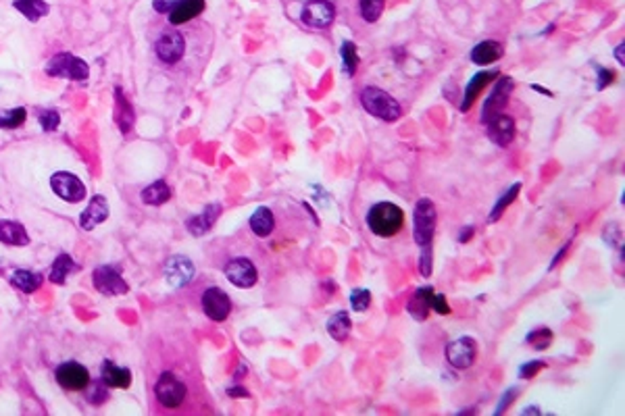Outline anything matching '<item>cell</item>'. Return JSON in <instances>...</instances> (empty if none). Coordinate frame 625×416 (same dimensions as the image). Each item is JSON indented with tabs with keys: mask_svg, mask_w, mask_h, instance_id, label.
<instances>
[{
	"mask_svg": "<svg viewBox=\"0 0 625 416\" xmlns=\"http://www.w3.org/2000/svg\"><path fill=\"white\" fill-rule=\"evenodd\" d=\"M367 225L378 238H392L405 225V213L394 202H378L367 213Z\"/></svg>",
	"mask_w": 625,
	"mask_h": 416,
	"instance_id": "6da1fadb",
	"label": "cell"
},
{
	"mask_svg": "<svg viewBox=\"0 0 625 416\" xmlns=\"http://www.w3.org/2000/svg\"><path fill=\"white\" fill-rule=\"evenodd\" d=\"M361 106L375 119L380 121H388V123H394L400 119L403 115V108L398 104V100L388 94L386 90H380L375 85H367L363 92H361Z\"/></svg>",
	"mask_w": 625,
	"mask_h": 416,
	"instance_id": "7a4b0ae2",
	"label": "cell"
},
{
	"mask_svg": "<svg viewBox=\"0 0 625 416\" xmlns=\"http://www.w3.org/2000/svg\"><path fill=\"white\" fill-rule=\"evenodd\" d=\"M436 206L430 198H421L415 206V215H413V240L417 242V246L425 248L432 246L434 242V233H436Z\"/></svg>",
	"mask_w": 625,
	"mask_h": 416,
	"instance_id": "3957f363",
	"label": "cell"
},
{
	"mask_svg": "<svg viewBox=\"0 0 625 416\" xmlns=\"http://www.w3.org/2000/svg\"><path fill=\"white\" fill-rule=\"evenodd\" d=\"M46 73L52 75V77H65V79L81 81V79L88 77L90 69H88V65H86L81 58L63 52V54L52 56V58L46 63Z\"/></svg>",
	"mask_w": 625,
	"mask_h": 416,
	"instance_id": "277c9868",
	"label": "cell"
},
{
	"mask_svg": "<svg viewBox=\"0 0 625 416\" xmlns=\"http://www.w3.org/2000/svg\"><path fill=\"white\" fill-rule=\"evenodd\" d=\"M154 394L156 400L165 406V408H179L186 400V385L173 375V373H163L154 385Z\"/></svg>",
	"mask_w": 625,
	"mask_h": 416,
	"instance_id": "5b68a950",
	"label": "cell"
},
{
	"mask_svg": "<svg viewBox=\"0 0 625 416\" xmlns=\"http://www.w3.org/2000/svg\"><path fill=\"white\" fill-rule=\"evenodd\" d=\"M305 25L313 29H325L336 19V8L330 0H307L300 13Z\"/></svg>",
	"mask_w": 625,
	"mask_h": 416,
	"instance_id": "8992f818",
	"label": "cell"
},
{
	"mask_svg": "<svg viewBox=\"0 0 625 416\" xmlns=\"http://www.w3.org/2000/svg\"><path fill=\"white\" fill-rule=\"evenodd\" d=\"M476 358H478V344L471 338H459L446 346V360L457 371H465L473 367Z\"/></svg>",
	"mask_w": 625,
	"mask_h": 416,
	"instance_id": "52a82bcc",
	"label": "cell"
},
{
	"mask_svg": "<svg viewBox=\"0 0 625 416\" xmlns=\"http://www.w3.org/2000/svg\"><path fill=\"white\" fill-rule=\"evenodd\" d=\"M513 88H515V81L511 77H501L494 85V90L490 92V96L486 98L484 102V108H482V123H486L490 117L503 113V108L509 104V98L513 94Z\"/></svg>",
	"mask_w": 625,
	"mask_h": 416,
	"instance_id": "ba28073f",
	"label": "cell"
},
{
	"mask_svg": "<svg viewBox=\"0 0 625 416\" xmlns=\"http://www.w3.org/2000/svg\"><path fill=\"white\" fill-rule=\"evenodd\" d=\"M50 188L54 190V194L67 202H81L86 198V188L83 183L79 181V177H75L73 173H54L50 177Z\"/></svg>",
	"mask_w": 625,
	"mask_h": 416,
	"instance_id": "9c48e42d",
	"label": "cell"
},
{
	"mask_svg": "<svg viewBox=\"0 0 625 416\" xmlns=\"http://www.w3.org/2000/svg\"><path fill=\"white\" fill-rule=\"evenodd\" d=\"M92 279H94V288L104 296H121L127 292V283L123 281L121 271L111 265L98 267L94 271Z\"/></svg>",
	"mask_w": 625,
	"mask_h": 416,
	"instance_id": "30bf717a",
	"label": "cell"
},
{
	"mask_svg": "<svg viewBox=\"0 0 625 416\" xmlns=\"http://www.w3.org/2000/svg\"><path fill=\"white\" fill-rule=\"evenodd\" d=\"M225 277L240 290H248L259 281V271L248 258H234L225 267Z\"/></svg>",
	"mask_w": 625,
	"mask_h": 416,
	"instance_id": "8fae6325",
	"label": "cell"
},
{
	"mask_svg": "<svg viewBox=\"0 0 625 416\" xmlns=\"http://www.w3.org/2000/svg\"><path fill=\"white\" fill-rule=\"evenodd\" d=\"M202 310L204 315L211 319V321H225L232 313V300L229 296L219 290V288H209L204 294H202Z\"/></svg>",
	"mask_w": 625,
	"mask_h": 416,
	"instance_id": "7c38bea8",
	"label": "cell"
},
{
	"mask_svg": "<svg viewBox=\"0 0 625 416\" xmlns=\"http://www.w3.org/2000/svg\"><path fill=\"white\" fill-rule=\"evenodd\" d=\"M154 50H156V56H159L163 63L175 65V63H179L181 56H184L186 40H184V35H181L179 31H173V29H171V31H165V33L159 38Z\"/></svg>",
	"mask_w": 625,
	"mask_h": 416,
	"instance_id": "4fadbf2b",
	"label": "cell"
},
{
	"mask_svg": "<svg viewBox=\"0 0 625 416\" xmlns=\"http://www.w3.org/2000/svg\"><path fill=\"white\" fill-rule=\"evenodd\" d=\"M56 381L63 390L69 392H81L90 383V373L79 363H63L56 369Z\"/></svg>",
	"mask_w": 625,
	"mask_h": 416,
	"instance_id": "5bb4252c",
	"label": "cell"
},
{
	"mask_svg": "<svg viewBox=\"0 0 625 416\" xmlns=\"http://www.w3.org/2000/svg\"><path fill=\"white\" fill-rule=\"evenodd\" d=\"M486 129H488V138L496 146H509L515 140V121H513V117H509L505 113L490 117L486 121Z\"/></svg>",
	"mask_w": 625,
	"mask_h": 416,
	"instance_id": "9a60e30c",
	"label": "cell"
},
{
	"mask_svg": "<svg viewBox=\"0 0 625 416\" xmlns=\"http://www.w3.org/2000/svg\"><path fill=\"white\" fill-rule=\"evenodd\" d=\"M194 277V265L186 256H171L165 263V279L171 288H184Z\"/></svg>",
	"mask_w": 625,
	"mask_h": 416,
	"instance_id": "2e32d148",
	"label": "cell"
},
{
	"mask_svg": "<svg viewBox=\"0 0 625 416\" xmlns=\"http://www.w3.org/2000/svg\"><path fill=\"white\" fill-rule=\"evenodd\" d=\"M496 77H498V71H480V73H476V75L469 79L467 88H465L463 102H461V113H467V110L473 106V102L480 98V94L484 92V88H486L488 83H492Z\"/></svg>",
	"mask_w": 625,
	"mask_h": 416,
	"instance_id": "e0dca14e",
	"label": "cell"
},
{
	"mask_svg": "<svg viewBox=\"0 0 625 416\" xmlns=\"http://www.w3.org/2000/svg\"><path fill=\"white\" fill-rule=\"evenodd\" d=\"M108 217V204L102 196H94L88 204V208L81 213V219H79V225L86 229V231H92L96 225L104 223Z\"/></svg>",
	"mask_w": 625,
	"mask_h": 416,
	"instance_id": "ac0fdd59",
	"label": "cell"
},
{
	"mask_svg": "<svg viewBox=\"0 0 625 416\" xmlns=\"http://www.w3.org/2000/svg\"><path fill=\"white\" fill-rule=\"evenodd\" d=\"M248 225H250V229H252V233H254L257 238H269V235L273 233V229H275V217H273L271 208L259 206V208L252 213Z\"/></svg>",
	"mask_w": 625,
	"mask_h": 416,
	"instance_id": "d6986e66",
	"label": "cell"
},
{
	"mask_svg": "<svg viewBox=\"0 0 625 416\" xmlns=\"http://www.w3.org/2000/svg\"><path fill=\"white\" fill-rule=\"evenodd\" d=\"M202 10H204V0H179L177 6L169 13V21L171 25H181L198 17Z\"/></svg>",
	"mask_w": 625,
	"mask_h": 416,
	"instance_id": "ffe728a7",
	"label": "cell"
},
{
	"mask_svg": "<svg viewBox=\"0 0 625 416\" xmlns=\"http://www.w3.org/2000/svg\"><path fill=\"white\" fill-rule=\"evenodd\" d=\"M501 56H503V46L494 40H484L471 50V60L476 65H482V67L496 63Z\"/></svg>",
	"mask_w": 625,
	"mask_h": 416,
	"instance_id": "44dd1931",
	"label": "cell"
},
{
	"mask_svg": "<svg viewBox=\"0 0 625 416\" xmlns=\"http://www.w3.org/2000/svg\"><path fill=\"white\" fill-rule=\"evenodd\" d=\"M219 213H221V204H209V206L204 208L202 215H196V217H192V219L188 221L190 233H194V235H204V233L215 225Z\"/></svg>",
	"mask_w": 625,
	"mask_h": 416,
	"instance_id": "7402d4cb",
	"label": "cell"
},
{
	"mask_svg": "<svg viewBox=\"0 0 625 416\" xmlns=\"http://www.w3.org/2000/svg\"><path fill=\"white\" fill-rule=\"evenodd\" d=\"M102 381L106 388H119V390H125L129 388L131 383V373L127 369H121L108 360H104L102 365Z\"/></svg>",
	"mask_w": 625,
	"mask_h": 416,
	"instance_id": "603a6c76",
	"label": "cell"
},
{
	"mask_svg": "<svg viewBox=\"0 0 625 416\" xmlns=\"http://www.w3.org/2000/svg\"><path fill=\"white\" fill-rule=\"evenodd\" d=\"M350 329H352V323H350L348 313H344V310L332 315L327 321V333L336 342H346V338L350 335Z\"/></svg>",
	"mask_w": 625,
	"mask_h": 416,
	"instance_id": "cb8c5ba5",
	"label": "cell"
},
{
	"mask_svg": "<svg viewBox=\"0 0 625 416\" xmlns=\"http://www.w3.org/2000/svg\"><path fill=\"white\" fill-rule=\"evenodd\" d=\"M0 242L8 246H25L29 244V238L23 229V225L13 221H0Z\"/></svg>",
	"mask_w": 625,
	"mask_h": 416,
	"instance_id": "d4e9b609",
	"label": "cell"
},
{
	"mask_svg": "<svg viewBox=\"0 0 625 416\" xmlns=\"http://www.w3.org/2000/svg\"><path fill=\"white\" fill-rule=\"evenodd\" d=\"M115 100H117V113H115V121H117V125L121 127V131L123 133H127L131 127H133V108H131V104L125 100V96H123V92L121 90H115Z\"/></svg>",
	"mask_w": 625,
	"mask_h": 416,
	"instance_id": "484cf974",
	"label": "cell"
},
{
	"mask_svg": "<svg viewBox=\"0 0 625 416\" xmlns=\"http://www.w3.org/2000/svg\"><path fill=\"white\" fill-rule=\"evenodd\" d=\"M169 198H171V190H169V185H167L163 179L150 183V185L142 192L144 204H152V206H161V204H165Z\"/></svg>",
	"mask_w": 625,
	"mask_h": 416,
	"instance_id": "4316f807",
	"label": "cell"
},
{
	"mask_svg": "<svg viewBox=\"0 0 625 416\" xmlns=\"http://www.w3.org/2000/svg\"><path fill=\"white\" fill-rule=\"evenodd\" d=\"M10 283H13L15 288H19L21 292L31 294V292H35V290L40 288L42 277H40L38 273H31V271H17V273H13Z\"/></svg>",
	"mask_w": 625,
	"mask_h": 416,
	"instance_id": "83f0119b",
	"label": "cell"
},
{
	"mask_svg": "<svg viewBox=\"0 0 625 416\" xmlns=\"http://www.w3.org/2000/svg\"><path fill=\"white\" fill-rule=\"evenodd\" d=\"M409 313L417 321H425L430 315V304H428V288H419L415 296L409 302Z\"/></svg>",
	"mask_w": 625,
	"mask_h": 416,
	"instance_id": "f1b7e54d",
	"label": "cell"
},
{
	"mask_svg": "<svg viewBox=\"0 0 625 416\" xmlns=\"http://www.w3.org/2000/svg\"><path fill=\"white\" fill-rule=\"evenodd\" d=\"M340 56H342V67H344V73L348 77H352L357 73V67H359V50H357V44L355 42H344L342 48H340Z\"/></svg>",
	"mask_w": 625,
	"mask_h": 416,
	"instance_id": "f546056e",
	"label": "cell"
},
{
	"mask_svg": "<svg viewBox=\"0 0 625 416\" xmlns=\"http://www.w3.org/2000/svg\"><path fill=\"white\" fill-rule=\"evenodd\" d=\"M15 8L21 10L29 21H38L48 13V4L44 0H15Z\"/></svg>",
	"mask_w": 625,
	"mask_h": 416,
	"instance_id": "4dcf8cb0",
	"label": "cell"
},
{
	"mask_svg": "<svg viewBox=\"0 0 625 416\" xmlns=\"http://www.w3.org/2000/svg\"><path fill=\"white\" fill-rule=\"evenodd\" d=\"M73 260L67 256V254H60L54 263H52V267H50V281L52 283H63L65 279H67V275L73 271Z\"/></svg>",
	"mask_w": 625,
	"mask_h": 416,
	"instance_id": "1f68e13d",
	"label": "cell"
},
{
	"mask_svg": "<svg viewBox=\"0 0 625 416\" xmlns=\"http://www.w3.org/2000/svg\"><path fill=\"white\" fill-rule=\"evenodd\" d=\"M519 192H521V183H513V185L507 190V194H505L503 198H498V202L494 204V208H492V213H490V223H494V221L501 219V215L507 210V206L513 204V200L519 196Z\"/></svg>",
	"mask_w": 625,
	"mask_h": 416,
	"instance_id": "d6a6232c",
	"label": "cell"
},
{
	"mask_svg": "<svg viewBox=\"0 0 625 416\" xmlns=\"http://www.w3.org/2000/svg\"><path fill=\"white\" fill-rule=\"evenodd\" d=\"M386 0H361V17L367 23H375L384 13Z\"/></svg>",
	"mask_w": 625,
	"mask_h": 416,
	"instance_id": "836d02e7",
	"label": "cell"
},
{
	"mask_svg": "<svg viewBox=\"0 0 625 416\" xmlns=\"http://www.w3.org/2000/svg\"><path fill=\"white\" fill-rule=\"evenodd\" d=\"M25 121V108H10V110H0V127L15 129Z\"/></svg>",
	"mask_w": 625,
	"mask_h": 416,
	"instance_id": "e575fe53",
	"label": "cell"
},
{
	"mask_svg": "<svg viewBox=\"0 0 625 416\" xmlns=\"http://www.w3.org/2000/svg\"><path fill=\"white\" fill-rule=\"evenodd\" d=\"M371 304V292L369 290H352L350 292V306L355 313H365Z\"/></svg>",
	"mask_w": 625,
	"mask_h": 416,
	"instance_id": "d590c367",
	"label": "cell"
},
{
	"mask_svg": "<svg viewBox=\"0 0 625 416\" xmlns=\"http://www.w3.org/2000/svg\"><path fill=\"white\" fill-rule=\"evenodd\" d=\"M428 304L430 310L438 313V315H451V306L446 302V298L438 292H434V288H428Z\"/></svg>",
	"mask_w": 625,
	"mask_h": 416,
	"instance_id": "8d00e7d4",
	"label": "cell"
},
{
	"mask_svg": "<svg viewBox=\"0 0 625 416\" xmlns=\"http://www.w3.org/2000/svg\"><path fill=\"white\" fill-rule=\"evenodd\" d=\"M553 342V331L551 329H538V331H532L528 335V344L534 346V350H546Z\"/></svg>",
	"mask_w": 625,
	"mask_h": 416,
	"instance_id": "74e56055",
	"label": "cell"
},
{
	"mask_svg": "<svg viewBox=\"0 0 625 416\" xmlns=\"http://www.w3.org/2000/svg\"><path fill=\"white\" fill-rule=\"evenodd\" d=\"M88 388H90V392H88V400L92 402V404H102L104 400H106V388H104V381L100 383H94V385H90L88 383Z\"/></svg>",
	"mask_w": 625,
	"mask_h": 416,
	"instance_id": "f35d334b",
	"label": "cell"
},
{
	"mask_svg": "<svg viewBox=\"0 0 625 416\" xmlns=\"http://www.w3.org/2000/svg\"><path fill=\"white\" fill-rule=\"evenodd\" d=\"M546 367V363L542 360H534V363H526L521 369H519V379H532L534 375H538L542 369Z\"/></svg>",
	"mask_w": 625,
	"mask_h": 416,
	"instance_id": "ab89813d",
	"label": "cell"
},
{
	"mask_svg": "<svg viewBox=\"0 0 625 416\" xmlns=\"http://www.w3.org/2000/svg\"><path fill=\"white\" fill-rule=\"evenodd\" d=\"M40 125L46 131H54L58 127V113L56 110H44L40 115Z\"/></svg>",
	"mask_w": 625,
	"mask_h": 416,
	"instance_id": "60d3db41",
	"label": "cell"
},
{
	"mask_svg": "<svg viewBox=\"0 0 625 416\" xmlns=\"http://www.w3.org/2000/svg\"><path fill=\"white\" fill-rule=\"evenodd\" d=\"M419 267H421V275H423V277H430V275H432V246L421 248V260H419Z\"/></svg>",
	"mask_w": 625,
	"mask_h": 416,
	"instance_id": "b9f144b4",
	"label": "cell"
},
{
	"mask_svg": "<svg viewBox=\"0 0 625 416\" xmlns=\"http://www.w3.org/2000/svg\"><path fill=\"white\" fill-rule=\"evenodd\" d=\"M517 394H519V390H515V388H513V390H509V392H507V394L503 396V402L498 404V408H496V413H494V415H496V416L505 415V413H507V408H509V406L513 404V398H515Z\"/></svg>",
	"mask_w": 625,
	"mask_h": 416,
	"instance_id": "7bdbcfd3",
	"label": "cell"
},
{
	"mask_svg": "<svg viewBox=\"0 0 625 416\" xmlns=\"http://www.w3.org/2000/svg\"><path fill=\"white\" fill-rule=\"evenodd\" d=\"M613 79H615V73L613 71H609V69H605V67H599V90H605L609 83H613Z\"/></svg>",
	"mask_w": 625,
	"mask_h": 416,
	"instance_id": "ee69618b",
	"label": "cell"
},
{
	"mask_svg": "<svg viewBox=\"0 0 625 416\" xmlns=\"http://www.w3.org/2000/svg\"><path fill=\"white\" fill-rule=\"evenodd\" d=\"M177 2H179V0H152V6H154L156 13L167 15V13H171V10L177 6Z\"/></svg>",
	"mask_w": 625,
	"mask_h": 416,
	"instance_id": "f6af8a7d",
	"label": "cell"
},
{
	"mask_svg": "<svg viewBox=\"0 0 625 416\" xmlns=\"http://www.w3.org/2000/svg\"><path fill=\"white\" fill-rule=\"evenodd\" d=\"M473 231H476V227H473V225H469V227H463V229H461V235H459V242H461V244L469 242V240L473 238Z\"/></svg>",
	"mask_w": 625,
	"mask_h": 416,
	"instance_id": "bcb514c9",
	"label": "cell"
},
{
	"mask_svg": "<svg viewBox=\"0 0 625 416\" xmlns=\"http://www.w3.org/2000/svg\"><path fill=\"white\" fill-rule=\"evenodd\" d=\"M227 396H229V398H248V392H246L244 388L236 385V388H229V390H227Z\"/></svg>",
	"mask_w": 625,
	"mask_h": 416,
	"instance_id": "7dc6e473",
	"label": "cell"
},
{
	"mask_svg": "<svg viewBox=\"0 0 625 416\" xmlns=\"http://www.w3.org/2000/svg\"><path fill=\"white\" fill-rule=\"evenodd\" d=\"M567 250H569V242H567V244H565V246L561 248V252L557 254V258H555V260L551 263V269H555V265H557V263H559V260H561V258H563V256L567 254Z\"/></svg>",
	"mask_w": 625,
	"mask_h": 416,
	"instance_id": "c3c4849f",
	"label": "cell"
},
{
	"mask_svg": "<svg viewBox=\"0 0 625 416\" xmlns=\"http://www.w3.org/2000/svg\"><path fill=\"white\" fill-rule=\"evenodd\" d=\"M521 415H523V416H528V415H540V408H538V406H530V408H526V410H523V413H521Z\"/></svg>",
	"mask_w": 625,
	"mask_h": 416,
	"instance_id": "681fc988",
	"label": "cell"
},
{
	"mask_svg": "<svg viewBox=\"0 0 625 416\" xmlns=\"http://www.w3.org/2000/svg\"><path fill=\"white\" fill-rule=\"evenodd\" d=\"M615 56L619 58V65H624V42L619 44V48L615 50Z\"/></svg>",
	"mask_w": 625,
	"mask_h": 416,
	"instance_id": "f907efd6",
	"label": "cell"
},
{
	"mask_svg": "<svg viewBox=\"0 0 625 416\" xmlns=\"http://www.w3.org/2000/svg\"><path fill=\"white\" fill-rule=\"evenodd\" d=\"M532 90H536V92H540V94H544V96H553V92H549V90L540 88V85H532Z\"/></svg>",
	"mask_w": 625,
	"mask_h": 416,
	"instance_id": "816d5d0a",
	"label": "cell"
}]
</instances>
